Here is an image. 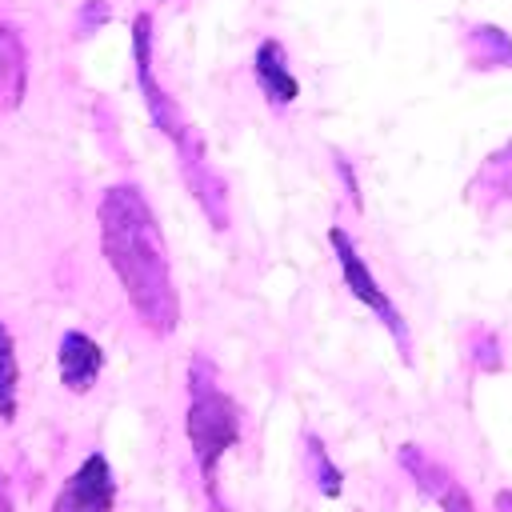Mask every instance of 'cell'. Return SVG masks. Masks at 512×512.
Wrapping results in <instances>:
<instances>
[{
    "instance_id": "ba28073f",
    "label": "cell",
    "mask_w": 512,
    "mask_h": 512,
    "mask_svg": "<svg viewBox=\"0 0 512 512\" xmlns=\"http://www.w3.org/2000/svg\"><path fill=\"white\" fill-rule=\"evenodd\" d=\"M28 96V48L20 28L0 20V112L20 108Z\"/></svg>"
},
{
    "instance_id": "6da1fadb",
    "label": "cell",
    "mask_w": 512,
    "mask_h": 512,
    "mask_svg": "<svg viewBox=\"0 0 512 512\" xmlns=\"http://www.w3.org/2000/svg\"><path fill=\"white\" fill-rule=\"evenodd\" d=\"M100 252L120 280L136 320L152 336H168L180 324V296L172 280V260L152 204L136 184H112L96 208Z\"/></svg>"
},
{
    "instance_id": "8992f818",
    "label": "cell",
    "mask_w": 512,
    "mask_h": 512,
    "mask_svg": "<svg viewBox=\"0 0 512 512\" xmlns=\"http://www.w3.org/2000/svg\"><path fill=\"white\" fill-rule=\"evenodd\" d=\"M56 368H60V384H64L68 392L84 396V392L96 388V380H100V372H104V348H100L88 332L68 328V332L60 336V344H56Z\"/></svg>"
},
{
    "instance_id": "7a4b0ae2",
    "label": "cell",
    "mask_w": 512,
    "mask_h": 512,
    "mask_svg": "<svg viewBox=\"0 0 512 512\" xmlns=\"http://www.w3.org/2000/svg\"><path fill=\"white\" fill-rule=\"evenodd\" d=\"M132 64H136V84L148 108V120L160 128V136L172 144L176 160H180V176L188 184V192L196 196L200 212L208 216V224L216 232H228V184L224 176L208 164L204 140L192 128V120L184 116V108L176 104V96H168L152 72V12H136L132 16Z\"/></svg>"
},
{
    "instance_id": "ac0fdd59",
    "label": "cell",
    "mask_w": 512,
    "mask_h": 512,
    "mask_svg": "<svg viewBox=\"0 0 512 512\" xmlns=\"http://www.w3.org/2000/svg\"><path fill=\"white\" fill-rule=\"evenodd\" d=\"M0 512H16L12 492H8V476H4V468H0Z\"/></svg>"
},
{
    "instance_id": "e0dca14e",
    "label": "cell",
    "mask_w": 512,
    "mask_h": 512,
    "mask_svg": "<svg viewBox=\"0 0 512 512\" xmlns=\"http://www.w3.org/2000/svg\"><path fill=\"white\" fill-rule=\"evenodd\" d=\"M492 512H512V488H500L492 496Z\"/></svg>"
},
{
    "instance_id": "5bb4252c",
    "label": "cell",
    "mask_w": 512,
    "mask_h": 512,
    "mask_svg": "<svg viewBox=\"0 0 512 512\" xmlns=\"http://www.w3.org/2000/svg\"><path fill=\"white\" fill-rule=\"evenodd\" d=\"M112 20V4L108 0H84L76 12V36H92Z\"/></svg>"
},
{
    "instance_id": "3957f363",
    "label": "cell",
    "mask_w": 512,
    "mask_h": 512,
    "mask_svg": "<svg viewBox=\"0 0 512 512\" xmlns=\"http://www.w3.org/2000/svg\"><path fill=\"white\" fill-rule=\"evenodd\" d=\"M184 432L192 444V460L204 484V496L216 512H228L224 496H220V460L240 444V404L232 392L220 388L216 364L208 356H192L188 360V416H184Z\"/></svg>"
},
{
    "instance_id": "8fae6325",
    "label": "cell",
    "mask_w": 512,
    "mask_h": 512,
    "mask_svg": "<svg viewBox=\"0 0 512 512\" xmlns=\"http://www.w3.org/2000/svg\"><path fill=\"white\" fill-rule=\"evenodd\" d=\"M468 56L476 68H512V36L496 24H476L468 32Z\"/></svg>"
},
{
    "instance_id": "277c9868",
    "label": "cell",
    "mask_w": 512,
    "mask_h": 512,
    "mask_svg": "<svg viewBox=\"0 0 512 512\" xmlns=\"http://www.w3.org/2000/svg\"><path fill=\"white\" fill-rule=\"evenodd\" d=\"M328 244H332V252H336V264H340V276H344V288L388 328V336H392V344L400 348V360L404 364H412V332H408V320H404V312L392 304V296L380 288V280H376V272L368 268V260L360 256V248H356V240L348 236V228H340V224H332L328 228Z\"/></svg>"
},
{
    "instance_id": "9a60e30c",
    "label": "cell",
    "mask_w": 512,
    "mask_h": 512,
    "mask_svg": "<svg viewBox=\"0 0 512 512\" xmlns=\"http://www.w3.org/2000/svg\"><path fill=\"white\" fill-rule=\"evenodd\" d=\"M436 504H440V512H476V504H472V496H468V488H464L460 480H456Z\"/></svg>"
},
{
    "instance_id": "52a82bcc",
    "label": "cell",
    "mask_w": 512,
    "mask_h": 512,
    "mask_svg": "<svg viewBox=\"0 0 512 512\" xmlns=\"http://www.w3.org/2000/svg\"><path fill=\"white\" fill-rule=\"evenodd\" d=\"M252 76H256L264 100L276 104V108H288V104L300 96V80H296V72L288 68V52H284V44L272 40V36H264V40L256 44Z\"/></svg>"
},
{
    "instance_id": "7c38bea8",
    "label": "cell",
    "mask_w": 512,
    "mask_h": 512,
    "mask_svg": "<svg viewBox=\"0 0 512 512\" xmlns=\"http://www.w3.org/2000/svg\"><path fill=\"white\" fill-rule=\"evenodd\" d=\"M16 388H20V360H16V340L8 324L0 320V420H16Z\"/></svg>"
},
{
    "instance_id": "30bf717a",
    "label": "cell",
    "mask_w": 512,
    "mask_h": 512,
    "mask_svg": "<svg viewBox=\"0 0 512 512\" xmlns=\"http://www.w3.org/2000/svg\"><path fill=\"white\" fill-rule=\"evenodd\" d=\"M304 468H308V476L324 500H336L344 492V472L336 468V460L328 456V448L316 432H304Z\"/></svg>"
},
{
    "instance_id": "2e32d148",
    "label": "cell",
    "mask_w": 512,
    "mask_h": 512,
    "mask_svg": "<svg viewBox=\"0 0 512 512\" xmlns=\"http://www.w3.org/2000/svg\"><path fill=\"white\" fill-rule=\"evenodd\" d=\"M336 160V172H340V180H344V192H348V200H352V208L360 212L364 208V200H360V184H356V172H352V164H348V156H332Z\"/></svg>"
},
{
    "instance_id": "5b68a950",
    "label": "cell",
    "mask_w": 512,
    "mask_h": 512,
    "mask_svg": "<svg viewBox=\"0 0 512 512\" xmlns=\"http://www.w3.org/2000/svg\"><path fill=\"white\" fill-rule=\"evenodd\" d=\"M48 512H116V472L112 460L96 448L88 452L60 484Z\"/></svg>"
},
{
    "instance_id": "9c48e42d",
    "label": "cell",
    "mask_w": 512,
    "mask_h": 512,
    "mask_svg": "<svg viewBox=\"0 0 512 512\" xmlns=\"http://www.w3.org/2000/svg\"><path fill=\"white\" fill-rule=\"evenodd\" d=\"M396 464H400L404 476H408L424 496H432V500H440V496L456 484V476H452L436 456H428L420 444H400V448H396Z\"/></svg>"
},
{
    "instance_id": "4fadbf2b",
    "label": "cell",
    "mask_w": 512,
    "mask_h": 512,
    "mask_svg": "<svg viewBox=\"0 0 512 512\" xmlns=\"http://www.w3.org/2000/svg\"><path fill=\"white\" fill-rule=\"evenodd\" d=\"M472 368L476 372H500L504 368V348H500V336L496 332H472V352H468Z\"/></svg>"
}]
</instances>
